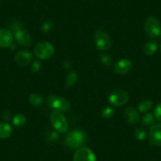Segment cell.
I'll list each match as a JSON object with an SVG mask.
<instances>
[{
  "label": "cell",
  "mask_w": 161,
  "mask_h": 161,
  "mask_svg": "<svg viewBox=\"0 0 161 161\" xmlns=\"http://www.w3.org/2000/svg\"><path fill=\"white\" fill-rule=\"evenodd\" d=\"M158 49V44L156 41L152 40V41H148L144 47V52L148 56H151V55H154Z\"/></svg>",
  "instance_id": "2e32d148"
},
{
  "label": "cell",
  "mask_w": 161,
  "mask_h": 161,
  "mask_svg": "<svg viewBox=\"0 0 161 161\" xmlns=\"http://www.w3.org/2000/svg\"><path fill=\"white\" fill-rule=\"evenodd\" d=\"M125 119L128 123L132 125L137 124L140 120V115L135 108L132 107H128L124 111Z\"/></svg>",
  "instance_id": "5bb4252c"
},
{
  "label": "cell",
  "mask_w": 161,
  "mask_h": 161,
  "mask_svg": "<svg viewBox=\"0 0 161 161\" xmlns=\"http://www.w3.org/2000/svg\"><path fill=\"white\" fill-rule=\"evenodd\" d=\"M14 33L15 40H16L17 43L19 45L25 47H29L31 45V44H32V38H31L30 35L26 31H25L24 29H19V30L16 31Z\"/></svg>",
  "instance_id": "30bf717a"
},
{
  "label": "cell",
  "mask_w": 161,
  "mask_h": 161,
  "mask_svg": "<svg viewBox=\"0 0 161 161\" xmlns=\"http://www.w3.org/2000/svg\"><path fill=\"white\" fill-rule=\"evenodd\" d=\"M74 161H97L95 153L87 147H82L76 151Z\"/></svg>",
  "instance_id": "ba28073f"
},
{
  "label": "cell",
  "mask_w": 161,
  "mask_h": 161,
  "mask_svg": "<svg viewBox=\"0 0 161 161\" xmlns=\"http://www.w3.org/2000/svg\"><path fill=\"white\" fill-rule=\"evenodd\" d=\"M13 33L6 29H0V47H9L13 44Z\"/></svg>",
  "instance_id": "7c38bea8"
},
{
  "label": "cell",
  "mask_w": 161,
  "mask_h": 161,
  "mask_svg": "<svg viewBox=\"0 0 161 161\" xmlns=\"http://www.w3.org/2000/svg\"><path fill=\"white\" fill-rule=\"evenodd\" d=\"M52 126L59 133H66L68 130V123L63 112L53 111L50 116Z\"/></svg>",
  "instance_id": "3957f363"
},
{
  "label": "cell",
  "mask_w": 161,
  "mask_h": 161,
  "mask_svg": "<svg viewBox=\"0 0 161 161\" xmlns=\"http://www.w3.org/2000/svg\"><path fill=\"white\" fill-rule=\"evenodd\" d=\"M131 68H132L131 62L126 58H123L115 63L114 66V71L115 74L123 75L125 74H127L130 70Z\"/></svg>",
  "instance_id": "8fae6325"
},
{
  "label": "cell",
  "mask_w": 161,
  "mask_h": 161,
  "mask_svg": "<svg viewBox=\"0 0 161 161\" xmlns=\"http://www.w3.org/2000/svg\"><path fill=\"white\" fill-rule=\"evenodd\" d=\"M155 120H156V118H155L154 114H151V113H147L142 117V123L145 126H149L154 124Z\"/></svg>",
  "instance_id": "44dd1931"
},
{
  "label": "cell",
  "mask_w": 161,
  "mask_h": 161,
  "mask_svg": "<svg viewBox=\"0 0 161 161\" xmlns=\"http://www.w3.org/2000/svg\"><path fill=\"white\" fill-rule=\"evenodd\" d=\"M58 137H59V135L57 133V131L55 130H50L47 133V135H46V138H47V142H57L58 140Z\"/></svg>",
  "instance_id": "603a6c76"
},
{
  "label": "cell",
  "mask_w": 161,
  "mask_h": 161,
  "mask_svg": "<svg viewBox=\"0 0 161 161\" xmlns=\"http://www.w3.org/2000/svg\"><path fill=\"white\" fill-rule=\"evenodd\" d=\"M100 61L103 66H107V67H109V66H111V63H112V58H111V56L109 55L103 54V55H100Z\"/></svg>",
  "instance_id": "cb8c5ba5"
},
{
  "label": "cell",
  "mask_w": 161,
  "mask_h": 161,
  "mask_svg": "<svg viewBox=\"0 0 161 161\" xmlns=\"http://www.w3.org/2000/svg\"><path fill=\"white\" fill-rule=\"evenodd\" d=\"M153 102L150 100H144L141 102L138 105V110L142 113H146L153 108Z\"/></svg>",
  "instance_id": "d6986e66"
},
{
  "label": "cell",
  "mask_w": 161,
  "mask_h": 161,
  "mask_svg": "<svg viewBox=\"0 0 161 161\" xmlns=\"http://www.w3.org/2000/svg\"><path fill=\"white\" fill-rule=\"evenodd\" d=\"M15 61L20 66H27L32 60V55L28 51H21L15 55Z\"/></svg>",
  "instance_id": "4fadbf2b"
},
{
  "label": "cell",
  "mask_w": 161,
  "mask_h": 161,
  "mask_svg": "<svg viewBox=\"0 0 161 161\" xmlns=\"http://www.w3.org/2000/svg\"><path fill=\"white\" fill-rule=\"evenodd\" d=\"M43 101V97L37 93H32L29 97V102L34 107H40L42 105Z\"/></svg>",
  "instance_id": "e0dca14e"
},
{
  "label": "cell",
  "mask_w": 161,
  "mask_h": 161,
  "mask_svg": "<svg viewBox=\"0 0 161 161\" xmlns=\"http://www.w3.org/2000/svg\"><path fill=\"white\" fill-rule=\"evenodd\" d=\"M12 123L15 126H23L26 123V117L22 114H16L12 119Z\"/></svg>",
  "instance_id": "ffe728a7"
},
{
  "label": "cell",
  "mask_w": 161,
  "mask_h": 161,
  "mask_svg": "<svg viewBox=\"0 0 161 161\" xmlns=\"http://www.w3.org/2000/svg\"><path fill=\"white\" fill-rule=\"evenodd\" d=\"M34 54L40 59H47L52 58L55 54V47L47 41L40 42L34 49Z\"/></svg>",
  "instance_id": "7a4b0ae2"
},
{
  "label": "cell",
  "mask_w": 161,
  "mask_h": 161,
  "mask_svg": "<svg viewBox=\"0 0 161 161\" xmlns=\"http://www.w3.org/2000/svg\"><path fill=\"white\" fill-rule=\"evenodd\" d=\"M149 141L153 145L161 146V123L153 124L148 132Z\"/></svg>",
  "instance_id": "9c48e42d"
},
{
  "label": "cell",
  "mask_w": 161,
  "mask_h": 161,
  "mask_svg": "<svg viewBox=\"0 0 161 161\" xmlns=\"http://www.w3.org/2000/svg\"><path fill=\"white\" fill-rule=\"evenodd\" d=\"M64 66L66 69H69L71 67V64L69 63V62H65L64 63Z\"/></svg>",
  "instance_id": "f546056e"
},
{
  "label": "cell",
  "mask_w": 161,
  "mask_h": 161,
  "mask_svg": "<svg viewBox=\"0 0 161 161\" xmlns=\"http://www.w3.org/2000/svg\"><path fill=\"white\" fill-rule=\"evenodd\" d=\"M160 51H161V44H160Z\"/></svg>",
  "instance_id": "4dcf8cb0"
},
{
  "label": "cell",
  "mask_w": 161,
  "mask_h": 161,
  "mask_svg": "<svg viewBox=\"0 0 161 161\" xmlns=\"http://www.w3.org/2000/svg\"><path fill=\"white\" fill-rule=\"evenodd\" d=\"M52 29H53V23L51 21H46V22H44V24L42 25V27H41V29H42L43 32H51Z\"/></svg>",
  "instance_id": "484cf974"
},
{
  "label": "cell",
  "mask_w": 161,
  "mask_h": 161,
  "mask_svg": "<svg viewBox=\"0 0 161 161\" xmlns=\"http://www.w3.org/2000/svg\"><path fill=\"white\" fill-rule=\"evenodd\" d=\"M11 118V114H10V112H9V111H5L3 114V119L4 120L7 121L9 120V119Z\"/></svg>",
  "instance_id": "f1b7e54d"
},
{
  "label": "cell",
  "mask_w": 161,
  "mask_h": 161,
  "mask_svg": "<svg viewBox=\"0 0 161 161\" xmlns=\"http://www.w3.org/2000/svg\"><path fill=\"white\" fill-rule=\"evenodd\" d=\"M77 74L75 71H71L68 74L66 78V85L68 87H72L77 83Z\"/></svg>",
  "instance_id": "ac0fdd59"
},
{
  "label": "cell",
  "mask_w": 161,
  "mask_h": 161,
  "mask_svg": "<svg viewBox=\"0 0 161 161\" xmlns=\"http://www.w3.org/2000/svg\"><path fill=\"white\" fill-rule=\"evenodd\" d=\"M134 136H135L137 140L144 141L146 139L147 134L145 132V129H143L142 127H137L134 130Z\"/></svg>",
  "instance_id": "7402d4cb"
},
{
  "label": "cell",
  "mask_w": 161,
  "mask_h": 161,
  "mask_svg": "<svg viewBox=\"0 0 161 161\" xmlns=\"http://www.w3.org/2000/svg\"><path fill=\"white\" fill-rule=\"evenodd\" d=\"M41 69V63L40 61H35L32 63L31 70L33 73H38Z\"/></svg>",
  "instance_id": "4316f807"
},
{
  "label": "cell",
  "mask_w": 161,
  "mask_h": 161,
  "mask_svg": "<svg viewBox=\"0 0 161 161\" xmlns=\"http://www.w3.org/2000/svg\"><path fill=\"white\" fill-rule=\"evenodd\" d=\"M154 116L157 120L161 122V103H159L154 110Z\"/></svg>",
  "instance_id": "83f0119b"
},
{
  "label": "cell",
  "mask_w": 161,
  "mask_h": 161,
  "mask_svg": "<svg viewBox=\"0 0 161 161\" xmlns=\"http://www.w3.org/2000/svg\"><path fill=\"white\" fill-rule=\"evenodd\" d=\"M110 103L113 106L121 107L127 103L129 94L123 90H116L111 92L108 97Z\"/></svg>",
  "instance_id": "52a82bcc"
},
{
  "label": "cell",
  "mask_w": 161,
  "mask_h": 161,
  "mask_svg": "<svg viewBox=\"0 0 161 161\" xmlns=\"http://www.w3.org/2000/svg\"><path fill=\"white\" fill-rule=\"evenodd\" d=\"M96 47L100 51H107L111 47V40L109 35L103 30H97L94 35Z\"/></svg>",
  "instance_id": "8992f818"
},
{
  "label": "cell",
  "mask_w": 161,
  "mask_h": 161,
  "mask_svg": "<svg viewBox=\"0 0 161 161\" xmlns=\"http://www.w3.org/2000/svg\"><path fill=\"white\" fill-rule=\"evenodd\" d=\"M86 141V135L82 131L74 130L67 134L65 138V145L70 149H78Z\"/></svg>",
  "instance_id": "6da1fadb"
},
{
  "label": "cell",
  "mask_w": 161,
  "mask_h": 161,
  "mask_svg": "<svg viewBox=\"0 0 161 161\" xmlns=\"http://www.w3.org/2000/svg\"><path fill=\"white\" fill-rule=\"evenodd\" d=\"M145 31L150 38H157L161 36V25L159 20L153 16L148 17L145 22Z\"/></svg>",
  "instance_id": "277c9868"
},
{
  "label": "cell",
  "mask_w": 161,
  "mask_h": 161,
  "mask_svg": "<svg viewBox=\"0 0 161 161\" xmlns=\"http://www.w3.org/2000/svg\"><path fill=\"white\" fill-rule=\"evenodd\" d=\"M13 128L10 124L6 123H0V139H7L10 137Z\"/></svg>",
  "instance_id": "9a60e30c"
},
{
  "label": "cell",
  "mask_w": 161,
  "mask_h": 161,
  "mask_svg": "<svg viewBox=\"0 0 161 161\" xmlns=\"http://www.w3.org/2000/svg\"><path fill=\"white\" fill-rule=\"evenodd\" d=\"M114 109L112 108H106L103 110L102 111V116L104 119H111L114 116Z\"/></svg>",
  "instance_id": "d4e9b609"
},
{
  "label": "cell",
  "mask_w": 161,
  "mask_h": 161,
  "mask_svg": "<svg viewBox=\"0 0 161 161\" xmlns=\"http://www.w3.org/2000/svg\"><path fill=\"white\" fill-rule=\"evenodd\" d=\"M47 104L54 111L60 112H66L70 109V104L69 102L63 97L58 96H50L47 98Z\"/></svg>",
  "instance_id": "5b68a950"
}]
</instances>
